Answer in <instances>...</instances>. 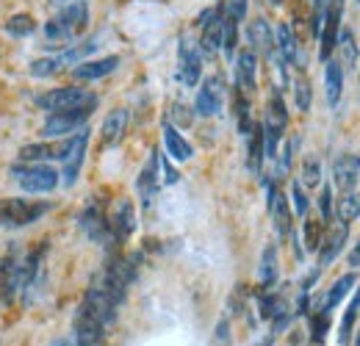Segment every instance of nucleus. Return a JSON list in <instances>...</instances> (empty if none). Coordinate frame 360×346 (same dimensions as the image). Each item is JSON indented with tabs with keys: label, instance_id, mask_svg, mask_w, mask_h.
Masks as SVG:
<instances>
[{
	"label": "nucleus",
	"instance_id": "f257e3e1",
	"mask_svg": "<svg viewBox=\"0 0 360 346\" xmlns=\"http://www.w3.org/2000/svg\"><path fill=\"white\" fill-rule=\"evenodd\" d=\"M53 208L47 200H28V197H3L0 200V227L3 230H20L45 217Z\"/></svg>",
	"mask_w": 360,
	"mask_h": 346
},
{
	"label": "nucleus",
	"instance_id": "f03ea898",
	"mask_svg": "<svg viewBox=\"0 0 360 346\" xmlns=\"http://www.w3.org/2000/svg\"><path fill=\"white\" fill-rule=\"evenodd\" d=\"M37 105L56 114V111H72V108H97V94H91L89 89L81 86H58L47 89L45 94L37 97Z\"/></svg>",
	"mask_w": 360,
	"mask_h": 346
},
{
	"label": "nucleus",
	"instance_id": "7ed1b4c3",
	"mask_svg": "<svg viewBox=\"0 0 360 346\" xmlns=\"http://www.w3.org/2000/svg\"><path fill=\"white\" fill-rule=\"evenodd\" d=\"M11 174L25 194H50L61 183V172H56L50 164H22L20 161L11 167Z\"/></svg>",
	"mask_w": 360,
	"mask_h": 346
},
{
	"label": "nucleus",
	"instance_id": "20e7f679",
	"mask_svg": "<svg viewBox=\"0 0 360 346\" xmlns=\"http://www.w3.org/2000/svg\"><path fill=\"white\" fill-rule=\"evenodd\" d=\"M200 28V53L205 58H214L222 50V34H225V6H211L197 20Z\"/></svg>",
	"mask_w": 360,
	"mask_h": 346
},
{
	"label": "nucleus",
	"instance_id": "39448f33",
	"mask_svg": "<svg viewBox=\"0 0 360 346\" xmlns=\"http://www.w3.org/2000/svg\"><path fill=\"white\" fill-rule=\"evenodd\" d=\"M94 108H72V111H56L47 114L45 125H42V136L45 139H67L72 133H78L81 128H86V120L91 117Z\"/></svg>",
	"mask_w": 360,
	"mask_h": 346
},
{
	"label": "nucleus",
	"instance_id": "423d86ee",
	"mask_svg": "<svg viewBox=\"0 0 360 346\" xmlns=\"http://www.w3.org/2000/svg\"><path fill=\"white\" fill-rule=\"evenodd\" d=\"M225 105V81L219 75H208L194 97V114L197 117H217Z\"/></svg>",
	"mask_w": 360,
	"mask_h": 346
},
{
	"label": "nucleus",
	"instance_id": "0eeeda50",
	"mask_svg": "<svg viewBox=\"0 0 360 346\" xmlns=\"http://www.w3.org/2000/svg\"><path fill=\"white\" fill-rule=\"evenodd\" d=\"M178 78L183 86H197L202 78V53L200 44H194L191 39H180L178 47Z\"/></svg>",
	"mask_w": 360,
	"mask_h": 346
},
{
	"label": "nucleus",
	"instance_id": "6e6552de",
	"mask_svg": "<svg viewBox=\"0 0 360 346\" xmlns=\"http://www.w3.org/2000/svg\"><path fill=\"white\" fill-rule=\"evenodd\" d=\"M81 230L89 236L91 241H97V244H103V241H108V238H114V233H111V219L105 217V205L94 197L89 200V205L81 211Z\"/></svg>",
	"mask_w": 360,
	"mask_h": 346
},
{
	"label": "nucleus",
	"instance_id": "1a4fd4ad",
	"mask_svg": "<svg viewBox=\"0 0 360 346\" xmlns=\"http://www.w3.org/2000/svg\"><path fill=\"white\" fill-rule=\"evenodd\" d=\"M86 144H89V128H81L78 133L70 136V153L64 155V167H61V183L64 186H75L84 158H86Z\"/></svg>",
	"mask_w": 360,
	"mask_h": 346
},
{
	"label": "nucleus",
	"instance_id": "9d476101",
	"mask_svg": "<svg viewBox=\"0 0 360 346\" xmlns=\"http://www.w3.org/2000/svg\"><path fill=\"white\" fill-rule=\"evenodd\" d=\"M70 153V136L61 141H34V144H22L17 158L22 164H47V161H64V155Z\"/></svg>",
	"mask_w": 360,
	"mask_h": 346
},
{
	"label": "nucleus",
	"instance_id": "9b49d317",
	"mask_svg": "<svg viewBox=\"0 0 360 346\" xmlns=\"http://www.w3.org/2000/svg\"><path fill=\"white\" fill-rule=\"evenodd\" d=\"M266 205H269L274 233L277 236H291V205H288V197L269 180H266Z\"/></svg>",
	"mask_w": 360,
	"mask_h": 346
},
{
	"label": "nucleus",
	"instance_id": "f8f14e48",
	"mask_svg": "<svg viewBox=\"0 0 360 346\" xmlns=\"http://www.w3.org/2000/svg\"><path fill=\"white\" fill-rule=\"evenodd\" d=\"M161 161H158V153H153L147 158V164L141 167L139 180H136V191H139V200H141V208H153L155 203V194H158V186H161Z\"/></svg>",
	"mask_w": 360,
	"mask_h": 346
},
{
	"label": "nucleus",
	"instance_id": "ddd939ff",
	"mask_svg": "<svg viewBox=\"0 0 360 346\" xmlns=\"http://www.w3.org/2000/svg\"><path fill=\"white\" fill-rule=\"evenodd\" d=\"M236 89H241L244 94H255L258 89V53L252 47L236 56Z\"/></svg>",
	"mask_w": 360,
	"mask_h": 346
},
{
	"label": "nucleus",
	"instance_id": "4468645a",
	"mask_svg": "<svg viewBox=\"0 0 360 346\" xmlns=\"http://www.w3.org/2000/svg\"><path fill=\"white\" fill-rule=\"evenodd\" d=\"M20 291V258L17 252H6L0 258V305H11L14 294Z\"/></svg>",
	"mask_w": 360,
	"mask_h": 346
},
{
	"label": "nucleus",
	"instance_id": "2eb2a0df",
	"mask_svg": "<svg viewBox=\"0 0 360 346\" xmlns=\"http://www.w3.org/2000/svg\"><path fill=\"white\" fill-rule=\"evenodd\" d=\"M333 180L335 186L347 194V191H355L360 180V155L355 153H347V155H338L333 161Z\"/></svg>",
	"mask_w": 360,
	"mask_h": 346
},
{
	"label": "nucleus",
	"instance_id": "dca6fc26",
	"mask_svg": "<svg viewBox=\"0 0 360 346\" xmlns=\"http://www.w3.org/2000/svg\"><path fill=\"white\" fill-rule=\"evenodd\" d=\"M120 67V56H103V58H89L72 67V75L78 81H100L105 75H111Z\"/></svg>",
	"mask_w": 360,
	"mask_h": 346
},
{
	"label": "nucleus",
	"instance_id": "f3484780",
	"mask_svg": "<svg viewBox=\"0 0 360 346\" xmlns=\"http://www.w3.org/2000/svg\"><path fill=\"white\" fill-rule=\"evenodd\" d=\"M111 233H114V241H128L136 233V208L131 200H120L117 208H114V217H111Z\"/></svg>",
	"mask_w": 360,
	"mask_h": 346
},
{
	"label": "nucleus",
	"instance_id": "a211bd4d",
	"mask_svg": "<svg viewBox=\"0 0 360 346\" xmlns=\"http://www.w3.org/2000/svg\"><path fill=\"white\" fill-rule=\"evenodd\" d=\"M128 122H131V114L125 108H114L105 114L103 120V128H100V139H103V147H117L128 130Z\"/></svg>",
	"mask_w": 360,
	"mask_h": 346
},
{
	"label": "nucleus",
	"instance_id": "6ab92c4d",
	"mask_svg": "<svg viewBox=\"0 0 360 346\" xmlns=\"http://www.w3.org/2000/svg\"><path fill=\"white\" fill-rule=\"evenodd\" d=\"M164 150H167V155L172 158V161H178V164H186V161H191V155H194V147L186 141V136L175 128V122H164Z\"/></svg>",
	"mask_w": 360,
	"mask_h": 346
},
{
	"label": "nucleus",
	"instance_id": "aec40b11",
	"mask_svg": "<svg viewBox=\"0 0 360 346\" xmlns=\"http://www.w3.org/2000/svg\"><path fill=\"white\" fill-rule=\"evenodd\" d=\"M247 39L250 47L261 56H274V28L264 17H255L250 25H247Z\"/></svg>",
	"mask_w": 360,
	"mask_h": 346
},
{
	"label": "nucleus",
	"instance_id": "412c9836",
	"mask_svg": "<svg viewBox=\"0 0 360 346\" xmlns=\"http://www.w3.org/2000/svg\"><path fill=\"white\" fill-rule=\"evenodd\" d=\"M274 53H277L288 67L300 61V44H297V37H294V31H291L288 23H280V25L274 28Z\"/></svg>",
	"mask_w": 360,
	"mask_h": 346
},
{
	"label": "nucleus",
	"instance_id": "4be33fe9",
	"mask_svg": "<svg viewBox=\"0 0 360 346\" xmlns=\"http://www.w3.org/2000/svg\"><path fill=\"white\" fill-rule=\"evenodd\" d=\"M266 161V144H264V125L255 122L247 133V167L252 174H261V167Z\"/></svg>",
	"mask_w": 360,
	"mask_h": 346
},
{
	"label": "nucleus",
	"instance_id": "5701e85b",
	"mask_svg": "<svg viewBox=\"0 0 360 346\" xmlns=\"http://www.w3.org/2000/svg\"><path fill=\"white\" fill-rule=\"evenodd\" d=\"M347 241H349V224H341L338 230L324 236V241L319 247V266H330L333 260L338 258V252L347 247Z\"/></svg>",
	"mask_w": 360,
	"mask_h": 346
},
{
	"label": "nucleus",
	"instance_id": "b1692460",
	"mask_svg": "<svg viewBox=\"0 0 360 346\" xmlns=\"http://www.w3.org/2000/svg\"><path fill=\"white\" fill-rule=\"evenodd\" d=\"M358 286V277H355V271H347V274H341L330 288H327V294H324V300H321V310H327V313H333L338 305L344 302V297L352 291Z\"/></svg>",
	"mask_w": 360,
	"mask_h": 346
},
{
	"label": "nucleus",
	"instance_id": "393cba45",
	"mask_svg": "<svg viewBox=\"0 0 360 346\" xmlns=\"http://www.w3.org/2000/svg\"><path fill=\"white\" fill-rule=\"evenodd\" d=\"M324 89H327V103L338 105L341 91H344V70H341V64L335 58L324 61Z\"/></svg>",
	"mask_w": 360,
	"mask_h": 346
},
{
	"label": "nucleus",
	"instance_id": "a878e982",
	"mask_svg": "<svg viewBox=\"0 0 360 346\" xmlns=\"http://www.w3.org/2000/svg\"><path fill=\"white\" fill-rule=\"evenodd\" d=\"M333 53H338V64H341V70L344 67H355L358 64V39H355V34L352 31H347V28H341V34H338V42H335V50Z\"/></svg>",
	"mask_w": 360,
	"mask_h": 346
},
{
	"label": "nucleus",
	"instance_id": "bb28decb",
	"mask_svg": "<svg viewBox=\"0 0 360 346\" xmlns=\"http://www.w3.org/2000/svg\"><path fill=\"white\" fill-rule=\"evenodd\" d=\"M233 111H236V125L247 136L255 125V120H252V111H250V94H244L241 89L233 91Z\"/></svg>",
	"mask_w": 360,
	"mask_h": 346
},
{
	"label": "nucleus",
	"instance_id": "cd10ccee",
	"mask_svg": "<svg viewBox=\"0 0 360 346\" xmlns=\"http://www.w3.org/2000/svg\"><path fill=\"white\" fill-rule=\"evenodd\" d=\"M277 274H280V269H277V250H274V244H269L264 250V255H261V269H258L261 288H271L277 283Z\"/></svg>",
	"mask_w": 360,
	"mask_h": 346
},
{
	"label": "nucleus",
	"instance_id": "c85d7f7f",
	"mask_svg": "<svg viewBox=\"0 0 360 346\" xmlns=\"http://www.w3.org/2000/svg\"><path fill=\"white\" fill-rule=\"evenodd\" d=\"M335 217L341 224H352L360 217V194L358 191H347L338 203H335Z\"/></svg>",
	"mask_w": 360,
	"mask_h": 346
},
{
	"label": "nucleus",
	"instance_id": "c756f323",
	"mask_svg": "<svg viewBox=\"0 0 360 346\" xmlns=\"http://www.w3.org/2000/svg\"><path fill=\"white\" fill-rule=\"evenodd\" d=\"M34 31H37V20H34L31 14H25V11L11 14V17L6 20V34H8V37H14V39L31 37Z\"/></svg>",
	"mask_w": 360,
	"mask_h": 346
},
{
	"label": "nucleus",
	"instance_id": "7c9ffc66",
	"mask_svg": "<svg viewBox=\"0 0 360 346\" xmlns=\"http://www.w3.org/2000/svg\"><path fill=\"white\" fill-rule=\"evenodd\" d=\"M302 241H305V250L308 252H319V247L324 241V222L305 219L302 222Z\"/></svg>",
	"mask_w": 360,
	"mask_h": 346
},
{
	"label": "nucleus",
	"instance_id": "2f4dec72",
	"mask_svg": "<svg viewBox=\"0 0 360 346\" xmlns=\"http://www.w3.org/2000/svg\"><path fill=\"white\" fill-rule=\"evenodd\" d=\"M358 316H360V286L355 288V297H352V302H349V307H347L344 319H341V335H338V341H341V344H347V341H349V335H352V327H355Z\"/></svg>",
	"mask_w": 360,
	"mask_h": 346
},
{
	"label": "nucleus",
	"instance_id": "473e14b6",
	"mask_svg": "<svg viewBox=\"0 0 360 346\" xmlns=\"http://www.w3.org/2000/svg\"><path fill=\"white\" fill-rule=\"evenodd\" d=\"M61 67H64V64H61L58 56H56V58H37V61L28 64V75H31V78H53Z\"/></svg>",
	"mask_w": 360,
	"mask_h": 346
},
{
	"label": "nucleus",
	"instance_id": "72a5a7b5",
	"mask_svg": "<svg viewBox=\"0 0 360 346\" xmlns=\"http://www.w3.org/2000/svg\"><path fill=\"white\" fill-rule=\"evenodd\" d=\"M300 183L305 188H314V186L321 183V164H319L316 155H305L302 158V177H300Z\"/></svg>",
	"mask_w": 360,
	"mask_h": 346
},
{
	"label": "nucleus",
	"instance_id": "f704fd0d",
	"mask_svg": "<svg viewBox=\"0 0 360 346\" xmlns=\"http://www.w3.org/2000/svg\"><path fill=\"white\" fill-rule=\"evenodd\" d=\"M294 103L302 114L311 108V81L302 72H297V78H294Z\"/></svg>",
	"mask_w": 360,
	"mask_h": 346
},
{
	"label": "nucleus",
	"instance_id": "c9c22d12",
	"mask_svg": "<svg viewBox=\"0 0 360 346\" xmlns=\"http://www.w3.org/2000/svg\"><path fill=\"white\" fill-rule=\"evenodd\" d=\"M236 44H238V23L236 20H230L225 14V34H222V53H225V58H236Z\"/></svg>",
	"mask_w": 360,
	"mask_h": 346
},
{
	"label": "nucleus",
	"instance_id": "e433bc0d",
	"mask_svg": "<svg viewBox=\"0 0 360 346\" xmlns=\"http://www.w3.org/2000/svg\"><path fill=\"white\" fill-rule=\"evenodd\" d=\"M327 330H330V313L321 310V307H316L314 313H311V338H314L316 344H321L324 335H327Z\"/></svg>",
	"mask_w": 360,
	"mask_h": 346
},
{
	"label": "nucleus",
	"instance_id": "4c0bfd02",
	"mask_svg": "<svg viewBox=\"0 0 360 346\" xmlns=\"http://www.w3.org/2000/svg\"><path fill=\"white\" fill-rule=\"evenodd\" d=\"M291 203H294V211H297V217H308V208H311V203H308L305 186H302L300 180H294V183H291Z\"/></svg>",
	"mask_w": 360,
	"mask_h": 346
},
{
	"label": "nucleus",
	"instance_id": "58836bf2",
	"mask_svg": "<svg viewBox=\"0 0 360 346\" xmlns=\"http://www.w3.org/2000/svg\"><path fill=\"white\" fill-rule=\"evenodd\" d=\"M319 211H321V222H327L330 224V219H333V188L330 186H321V194H319Z\"/></svg>",
	"mask_w": 360,
	"mask_h": 346
},
{
	"label": "nucleus",
	"instance_id": "ea45409f",
	"mask_svg": "<svg viewBox=\"0 0 360 346\" xmlns=\"http://www.w3.org/2000/svg\"><path fill=\"white\" fill-rule=\"evenodd\" d=\"M247 6H250V0H225V14L236 23H244Z\"/></svg>",
	"mask_w": 360,
	"mask_h": 346
},
{
	"label": "nucleus",
	"instance_id": "a19ab883",
	"mask_svg": "<svg viewBox=\"0 0 360 346\" xmlns=\"http://www.w3.org/2000/svg\"><path fill=\"white\" fill-rule=\"evenodd\" d=\"M158 161H161V174H164L161 180H164L167 186H172V183H178V180H180V174H178V169L172 167V158H169V155H158Z\"/></svg>",
	"mask_w": 360,
	"mask_h": 346
},
{
	"label": "nucleus",
	"instance_id": "79ce46f5",
	"mask_svg": "<svg viewBox=\"0 0 360 346\" xmlns=\"http://www.w3.org/2000/svg\"><path fill=\"white\" fill-rule=\"evenodd\" d=\"M172 111H175V117H178L180 125H191V120H194V114H188V108H183V105H172Z\"/></svg>",
	"mask_w": 360,
	"mask_h": 346
},
{
	"label": "nucleus",
	"instance_id": "37998d69",
	"mask_svg": "<svg viewBox=\"0 0 360 346\" xmlns=\"http://www.w3.org/2000/svg\"><path fill=\"white\" fill-rule=\"evenodd\" d=\"M349 266H352V269H360V238L352 244V250H349Z\"/></svg>",
	"mask_w": 360,
	"mask_h": 346
},
{
	"label": "nucleus",
	"instance_id": "c03bdc74",
	"mask_svg": "<svg viewBox=\"0 0 360 346\" xmlns=\"http://www.w3.org/2000/svg\"><path fill=\"white\" fill-rule=\"evenodd\" d=\"M50 346H72V344H70V341H64V338H58V341H53Z\"/></svg>",
	"mask_w": 360,
	"mask_h": 346
},
{
	"label": "nucleus",
	"instance_id": "a18cd8bd",
	"mask_svg": "<svg viewBox=\"0 0 360 346\" xmlns=\"http://www.w3.org/2000/svg\"><path fill=\"white\" fill-rule=\"evenodd\" d=\"M271 6H283V3H285V0H269Z\"/></svg>",
	"mask_w": 360,
	"mask_h": 346
},
{
	"label": "nucleus",
	"instance_id": "49530a36",
	"mask_svg": "<svg viewBox=\"0 0 360 346\" xmlns=\"http://www.w3.org/2000/svg\"><path fill=\"white\" fill-rule=\"evenodd\" d=\"M355 346H360V335H358V341H355Z\"/></svg>",
	"mask_w": 360,
	"mask_h": 346
}]
</instances>
